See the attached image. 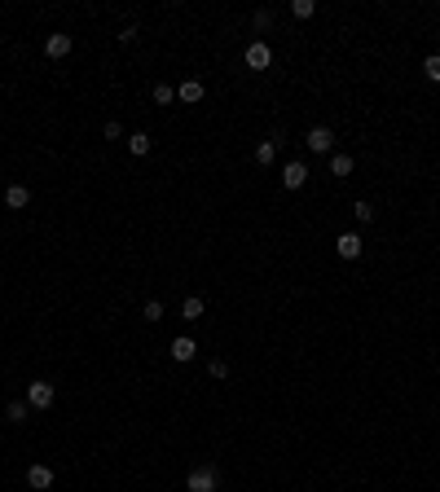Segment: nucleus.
I'll use <instances>...</instances> for the list:
<instances>
[{
  "label": "nucleus",
  "instance_id": "nucleus-8",
  "mask_svg": "<svg viewBox=\"0 0 440 492\" xmlns=\"http://www.w3.org/2000/svg\"><path fill=\"white\" fill-rule=\"evenodd\" d=\"M53 479H58V470L48 466V462L27 466V484H31V488H40V492H44V488H53Z\"/></svg>",
  "mask_w": 440,
  "mask_h": 492
},
{
  "label": "nucleus",
  "instance_id": "nucleus-9",
  "mask_svg": "<svg viewBox=\"0 0 440 492\" xmlns=\"http://www.w3.org/2000/svg\"><path fill=\"white\" fill-rule=\"evenodd\" d=\"M335 255L339 259H361V233H339L335 238Z\"/></svg>",
  "mask_w": 440,
  "mask_h": 492
},
{
  "label": "nucleus",
  "instance_id": "nucleus-22",
  "mask_svg": "<svg viewBox=\"0 0 440 492\" xmlns=\"http://www.w3.org/2000/svg\"><path fill=\"white\" fill-rule=\"evenodd\" d=\"M251 22H255V31H269V27H273V9H255Z\"/></svg>",
  "mask_w": 440,
  "mask_h": 492
},
{
  "label": "nucleus",
  "instance_id": "nucleus-1",
  "mask_svg": "<svg viewBox=\"0 0 440 492\" xmlns=\"http://www.w3.org/2000/svg\"><path fill=\"white\" fill-rule=\"evenodd\" d=\"M185 488L189 492H216L220 488V466L216 462H199V466L185 474Z\"/></svg>",
  "mask_w": 440,
  "mask_h": 492
},
{
  "label": "nucleus",
  "instance_id": "nucleus-24",
  "mask_svg": "<svg viewBox=\"0 0 440 492\" xmlns=\"http://www.w3.org/2000/svg\"><path fill=\"white\" fill-rule=\"evenodd\" d=\"M106 141H128V137H124V128H119L115 119H110V123H106Z\"/></svg>",
  "mask_w": 440,
  "mask_h": 492
},
{
  "label": "nucleus",
  "instance_id": "nucleus-3",
  "mask_svg": "<svg viewBox=\"0 0 440 492\" xmlns=\"http://www.w3.org/2000/svg\"><path fill=\"white\" fill-rule=\"evenodd\" d=\"M242 62H247L251 71H269V67H273V48H269L265 40H251L247 53H242Z\"/></svg>",
  "mask_w": 440,
  "mask_h": 492
},
{
  "label": "nucleus",
  "instance_id": "nucleus-13",
  "mask_svg": "<svg viewBox=\"0 0 440 492\" xmlns=\"http://www.w3.org/2000/svg\"><path fill=\"white\" fill-rule=\"evenodd\" d=\"M203 313H207V303L199 299V294H189V299L181 303V317H185V321H203Z\"/></svg>",
  "mask_w": 440,
  "mask_h": 492
},
{
  "label": "nucleus",
  "instance_id": "nucleus-25",
  "mask_svg": "<svg viewBox=\"0 0 440 492\" xmlns=\"http://www.w3.org/2000/svg\"><path fill=\"white\" fill-rule=\"evenodd\" d=\"M436 40H440V31H436Z\"/></svg>",
  "mask_w": 440,
  "mask_h": 492
},
{
  "label": "nucleus",
  "instance_id": "nucleus-14",
  "mask_svg": "<svg viewBox=\"0 0 440 492\" xmlns=\"http://www.w3.org/2000/svg\"><path fill=\"white\" fill-rule=\"evenodd\" d=\"M273 158H278V137H273V141H260V145H255V163H260V168H269Z\"/></svg>",
  "mask_w": 440,
  "mask_h": 492
},
{
  "label": "nucleus",
  "instance_id": "nucleus-11",
  "mask_svg": "<svg viewBox=\"0 0 440 492\" xmlns=\"http://www.w3.org/2000/svg\"><path fill=\"white\" fill-rule=\"evenodd\" d=\"M352 168H356V158H352V154H331V176H335V180H348V176H352Z\"/></svg>",
  "mask_w": 440,
  "mask_h": 492
},
{
  "label": "nucleus",
  "instance_id": "nucleus-15",
  "mask_svg": "<svg viewBox=\"0 0 440 492\" xmlns=\"http://www.w3.org/2000/svg\"><path fill=\"white\" fill-rule=\"evenodd\" d=\"M128 154L145 158V154H150V137H145V132H133V137H128Z\"/></svg>",
  "mask_w": 440,
  "mask_h": 492
},
{
  "label": "nucleus",
  "instance_id": "nucleus-12",
  "mask_svg": "<svg viewBox=\"0 0 440 492\" xmlns=\"http://www.w3.org/2000/svg\"><path fill=\"white\" fill-rule=\"evenodd\" d=\"M27 203H31V189H27V185H5V207L22 211Z\"/></svg>",
  "mask_w": 440,
  "mask_h": 492
},
{
  "label": "nucleus",
  "instance_id": "nucleus-23",
  "mask_svg": "<svg viewBox=\"0 0 440 492\" xmlns=\"http://www.w3.org/2000/svg\"><path fill=\"white\" fill-rule=\"evenodd\" d=\"M145 317H150V321H163V299H150V303H145Z\"/></svg>",
  "mask_w": 440,
  "mask_h": 492
},
{
  "label": "nucleus",
  "instance_id": "nucleus-21",
  "mask_svg": "<svg viewBox=\"0 0 440 492\" xmlns=\"http://www.w3.org/2000/svg\"><path fill=\"white\" fill-rule=\"evenodd\" d=\"M422 71H427V79H432V84H440V53H432L427 62H422Z\"/></svg>",
  "mask_w": 440,
  "mask_h": 492
},
{
  "label": "nucleus",
  "instance_id": "nucleus-19",
  "mask_svg": "<svg viewBox=\"0 0 440 492\" xmlns=\"http://www.w3.org/2000/svg\"><path fill=\"white\" fill-rule=\"evenodd\" d=\"M207 374H211V378H229V360L211 356V360H207Z\"/></svg>",
  "mask_w": 440,
  "mask_h": 492
},
{
  "label": "nucleus",
  "instance_id": "nucleus-4",
  "mask_svg": "<svg viewBox=\"0 0 440 492\" xmlns=\"http://www.w3.org/2000/svg\"><path fill=\"white\" fill-rule=\"evenodd\" d=\"M304 185H308V163H304V158H291L286 168H282V189L295 193V189H304Z\"/></svg>",
  "mask_w": 440,
  "mask_h": 492
},
{
  "label": "nucleus",
  "instance_id": "nucleus-6",
  "mask_svg": "<svg viewBox=\"0 0 440 492\" xmlns=\"http://www.w3.org/2000/svg\"><path fill=\"white\" fill-rule=\"evenodd\" d=\"M71 48H75V40L67 36V31H53V36H48V40H44V57H53V62H62V57H67V53H71Z\"/></svg>",
  "mask_w": 440,
  "mask_h": 492
},
{
  "label": "nucleus",
  "instance_id": "nucleus-7",
  "mask_svg": "<svg viewBox=\"0 0 440 492\" xmlns=\"http://www.w3.org/2000/svg\"><path fill=\"white\" fill-rule=\"evenodd\" d=\"M168 356L176 360V365H189L194 356H199V343H194L189 334H181V339H172V348H168Z\"/></svg>",
  "mask_w": 440,
  "mask_h": 492
},
{
  "label": "nucleus",
  "instance_id": "nucleus-16",
  "mask_svg": "<svg viewBox=\"0 0 440 492\" xmlns=\"http://www.w3.org/2000/svg\"><path fill=\"white\" fill-rule=\"evenodd\" d=\"M5 414H9V422H27L31 404H27V400H9V409H5Z\"/></svg>",
  "mask_w": 440,
  "mask_h": 492
},
{
  "label": "nucleus",
  "instance_id": "nucleus-20",
  "mask_svg": "<svg viewBox=\"0 0 440 492\" xmlns=\"http://www.w3.org/2000/svg\"><path fill=\"white\" fill-rule=\"evenodd\" d=\"M352 216H356V224H370V220H374V207L356 198V203H352Z\"/></svg>",
  "mask_w": 440,
  "mask_h": 492
},
{
  "label": "nucleus",
  "instance_id": "nucleus-5",
  "mask_svg": "<svg viewBox=\"0 0 440 492\" xmlns=\"http://www.w3.org/2000/svg\"><path fill=\"white\" fill-rule=\"evenodd\" d=\"M304 145H308V154H331L335 150V132L331 128H308V137H304Z\"/></svg>",
  "mask_w": 440,
  "mask_h": 492
},
{
  "label": "nucleus",
  "instance_id": "nucleus-17",
  "mask_svg": "<svg viewBox=\"0 0 440 492\" xmlns=\"http://www.w3.org/2000/svg\"><path fill=\"white\" fill-rule=\"evenodd\" d=\"M291 13L304 22V18H313V13H317V5H313V0H291Z\"/></svg>",
  "mask_w": 440,
  "mask_h": 492
},
{
  "label": "nucleus",
  "instance_id": "nucleus-18",
  "mask_svg": "<svg viewBox=\"0 0 440 492\" xmlns=\"http://www.w3.org/2000/svg\"><path fill=\"white\" fill-rule=\"evenodd\" d=\"M176 102V88L172 84H154V106H172Z\"/></svg>",
  "mask_w": 440,
  "mask_h": 492
},
{
  "label": "nucleus",
  "instance_id": "nucleus-2",
  "mask_svg": "<svg viewBox=\"0 0 440 492\" xmlns=\"http://www.w3.org/2000/svg\"><path fill=\"white\" fill-rule=\"evenodd\" d=\"M53 400H58V387H53V383H44V378L27 383V404H31V409H48Z\"/></svg>",
  "mask_w": 440,
  "mask_h": 492
},
{
  "label": "nucleus",
  "instance_id": "nucleus-10",
  "mask_svg": "<svg viewBox=\"0 0 440 492\" xmlns=\"http://www.w3.org/2000/svg\"><path fill=\"white\" fill-rule=\"evenodd\" d=\"M207 97V88H203V79H181L176 84V102H185V106H194V102H203Z\"/></svg>",
  "mask_w": 440,
  "mask_h": 492
}]
</instances>
